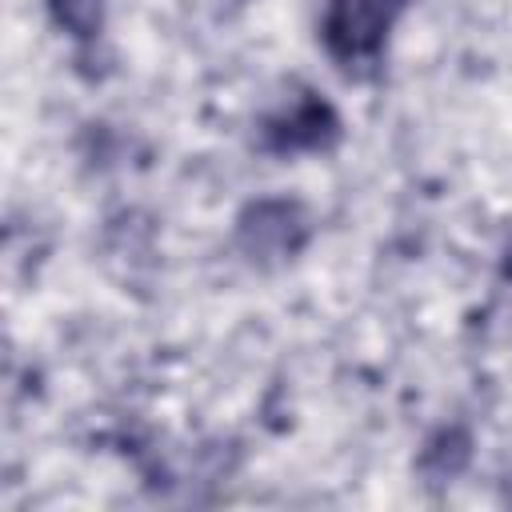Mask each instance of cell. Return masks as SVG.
<instances>
[{
  "label": "cell",
  "instance_id": "cell-1",
  "mask_svg": "<svg viewBox=\"0 0 512 512\" xmlns=\"http://www.w3.org/2000/svg\"><path fill=\"white\" fill-rule=\"evenodd\" d=\"M404 8L408 0H324L320 40L340 68L372 64Z\"/></svg>",
  "mask_w": 512,
  "mask_h": 512
},
{
  "label": "cell",
  "instance_id": "cell-2",
  "mask_svg": "<svg viewBox=\"0 0 512 512\" xmlns=\"http://www.w3.org/2000/svg\"><path fill=\"white\" fill-rule=\"evenodd\" d=\"M268 148L272 152H300V148H324L336 136V116L324 100L308 96L296 108H288L280 120H272L268 128Z\"/></svg>",
  "mask_w": 512,
  "mask_h": 512
},
{
  "label": "cell",
  "instance_id": "cell-3",
  "mask_svg": "<svg viewBox=\"0 0 512 512\" xmlns=\"http://www.w3.org/2000/svg\"><path fill=\"white\" fill-rule=\"evenodd\" d=\"M48 4H52L56 24L68 28L72 36H92L100 28V12H104L100 0H48Z\"/></svg>",
  "mask_w": 512,
  "mask_h": 512
}]
</instances>
